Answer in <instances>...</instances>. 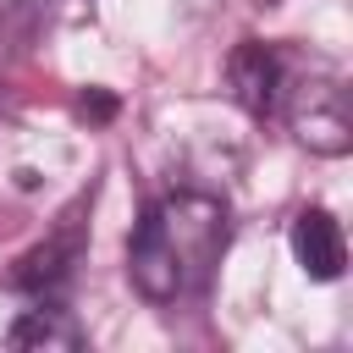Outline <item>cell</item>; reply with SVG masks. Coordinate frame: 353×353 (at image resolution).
Instances as JSON below:
<instances>
[{"instance_id": "cell-1", "label": "cell", "mask_w": 353, "mask_h": 353, "mask_svg": "<svg viewBox=\"0 0 353 353\" xmlns=\"http://www.w3.org/2000/svg\"><path fill=\"white\" fill-rule=\"evenodd\" d=\"M232 237V215L215 193H165L127 243V281L149 303H176L210 281Z\"/></svg>"}, {"instance_id": "cell-2", "label": "cell", "mask_w": 353, "mask_h": 353, "mask_svg": "<svg viewBox=\"0 0 353 353\" xmlns=\"http://www.w3.org/2000/svg\"><path fill=\"white\" fill-rule=\"evenodd\" d=\"M276 110H287L292 138L309 154L342 160L353 149V110H347V88L331 66H303V72H281V99Z\"/></svg>"}, {"instance_id": "cell-3", "label": "cell", "mask_w": 353, "mask_h": 353, "mask_svg": "<svg viewBox=\"0 0 353 353\" xmlns=\"http://www.w3.org/2000/svg\"><path fill=\"white\" fill-rule=\"evenodd\" d=\"M83 347L77 320L50 298L22 281L0 287V353H72Z\"/></svg>"}, {"instance_id": "cell-4", "label": "cell", "mask_w": 353, "mask_h": 353, "mask_svg": "<svg viewBox=\"0 0 353 353\" xmlns=\"http://www.w3.org/2000/svg\"><path fill=\"white\" fill-rule=\"evenodd\" d=\"M281 72H287V61H281L270 44L243 39V44L232 50V61H226L232 99H237L248 116H270V110H276V99H281Z\"/></svg>"}, {"instance_id": "cell-5", "label": "cell", "mask_w": 353, "mask_h": 353, "mask_svg": "<svg viewBox=\"0 0 353 353\" xmlns=\"http://www.w3.org/2000/svg\"><path fill=\"white\" fill-rule=\"evenodd\" d=\"M292 259L309 281H336L347 270V243L331 210H298L292 221Z\"/></svg>"}, {"instance_id": "cell-6", "label": "cell", "mask_w": 353, "mask_h": 353, "mask_svg": "<svg viewBox=\"0 0 353 353\" xmlns=\"http://www.w3.org/2000/svg\"><path fill=\"white\" fill-rule=\"evenodd\" d=\"M72 259H77V243H72V237H50V243H39V248L22 259L17 281H22V287H33V292H50L55 281H66Z\"/></svg>"}, {"instance_id": "cell-7", "label": "cell", "mask_w": 353, "mask_h": 353, "mask_svg": "<svg viewBox=\"0 0 353 353\" xmlns=\"http://www.w3.org/2000/svg\"><path fill=\"white\" fill-rule=\"evenodd\" d=\"M77 116H88V121H110V116H116V94H105V88H88V94L77 99Z\"/></svg>"}, {"instance_id": "cell-8", "label": "cell", "mask_w": 353, "mask_h": 353, "mask_svg": "<svg viewBox=\"0 0 353 353\" xmlns=\"http://www.w3.org/2000/svg\"><path fill=\"white\" fill-rule=\"evenodd\" d=\"M265 6H276V0H265Z\"/></svg>"}]
</instances>
